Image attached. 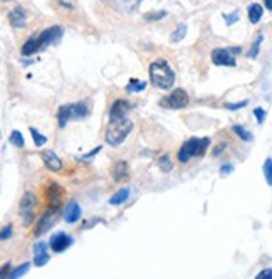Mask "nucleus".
Listing matches in <instances>:
<instances>
[{"mask_svg":"<svg viewBox=\"0 0 272 279\" xmlns=\"http://www.w3.org/2000/svg\"><path fill=\"white\" fill-rule=\"evenodd\" d=\"M151 84L160 89H170L175 84V73L165 59H156L150 66Z\"/></svg>","mask_w":272,"mask_h":279,"instance_id":"nucleus-1","label":"nucleus"},{"mask_svg":"<svg viewBox=\"0 0 272 279\" xmlns=\"http://www.w3.org/2000/svg\"><path fill=\"white\" fill-rule=\"evenodd\" d=\"M131 128H133L131 119L126 116L109 119V124L106 128V143L111 147L121 145V143L126 140L128 134H130Z\"/></svg>","mask_w":272,"mask_h":279,"instance_id":"nucleus-2","label":"nucleus"},{"mask_svg":"<svg viewBox=\"0 0 272 279\" xmlns=\"http://www.w3.org/2000/svg\"><path fill=\"white\" fill-rule=\"evenodd\" d=\"M91 113V104L88 101H79V103L68 104V106L59 108V113H57V121H59V126L64 128L69 121H81Z\"/></svg>","mask_w":272,"mask_h":279,"instance_id":"nucleus-3","label":"nucleus"},{"mask_svg":"<svg viewBox=\"0 0 272 279\" xmlns=\"http://www.w3.org/2000/svg\"><path fill=\"white\" fill-rule=\"evenodd\" d=\"M208 145H210L208 138H190V140H187V142H185L178 150V162L187 163L195 157L205 155Z\"/></svg>","mask_w":272,"mask_h":279,"instance_id":"nucleus-4","label":"nucleus"},{"mask_svg":"<svg viewBox=\"0 0 272 279\" xmlns=\"http://www.w3.org/2000/svg\"><path fill=\"white\" fill-rule=\"evenodd\" d=\"M240 52V47H217L212 52V61L215 66H235V54Z\"/></svg>","mask_w":272,"mask_h":279,"instance_id":"nucleus-5","label":"nucleus"},{"mask_svg":"<svg viewBox=\"0 0 272 279\" xmlns=\"http://www.w3.org/2000/svg\"><path fill=\"white\" fill-rule=\"evenodd\" d=\"M188 94L185 89H175L171 91L168 96H163V98L160 99V106L161 108H168V109H180V108H185L188 104Z\"/></svg>","mask_w":272,"mask_h":279,"instance_id":"nucleus-6","label":"nucleus"},{"mask_svg":"<svg viewBox=\"0 0 272 279\" xmlns=\"http://www.w3.org/2000/svg\"><path fill=\"white\" fill-rule=\"evenodd\" d=\"M34 209H36V195L32 192H27L21 200V217L26 225H31L34 220Z\"/></svg>","mask_w":272,"mask_h":279,"instance_id":"nucleus-7","label":"nucleus"},{"mask_svg":"<svg viewBox=\"0 0 272 279\" xmlns=\"http://www.w3.org/2000/svg\"><path fill=\"white\" fill-rule=\"evenodd\" d=\"M63 27L59 26H52L49 29H46L44 32H41L39 36V44H41V49H44L47 46H52V44H57L61 39H63Z\"/></svg>","mask_w":272,"mask_h":279,"instance_id":"nucleus-8","label":"nucleus"},{"mask_svg":"<svg viewBox=\"0 0 272 279\" xmlns=\"http://www.w3.org/2000/svg\"><path fill=\"white\" fill-rule=\"evenodd\" d=\"M64 189L61 185H57L56 182H47L46 185V200L49 207L52 209H57L61 205V200H63Z\"/></svg>","mask_w":272,"mask_h":279,"instance_id":"nucleus-9","label":"nucleus"},{"mask_svg":"<svg viewBox=\"0 0 272 279\" xmlns=\"http://www.w3.org/2000/svg\"><path fill=\"white\" fill-rule=\"evenodd\" d=\"M113 11L121 14H133L140 9L143 0H104Z\"/></svg>","mask_w":272,"mask_h":279,"instance_id":"nucleus-10","label":"nucleus"},{"mask_svg":"<svg viewBox=\"0 0 272 279\" xmlns=\"http://www.w3.org/2000/svg\"><path fill=\"white\" fill-rule=\"evenodd\" d=\"M71 244H73V239L69 237L68 234L66 232H57L52 235V239H51V242H49V246L52 251H56V252H64L66 249H68Z\"/></svg>","mask_w":272,"mask_h":279,"instance_id":"nucleus-11","label":"nucleus"},{"mask_svg":"<svg viewBox=\"0 0 272 279\" xmlns=\"http://www.w3.org/2000/svg\"><path fill=\"white\" fill-rule=\"evenodd\" d=\"M56 212H57V209H52V207H49V212H46L44 215L41 217L39 220V224H37V227H36V235H41V234H44L47 232L52 225H54V217H56Z\"/></svg>","mask_w":272,"mask_h":279,"instance_id":"nucleus-12","label":"nucleus"},{"mask_svg":"<svg viewBox=\"0 0 272 279\" xmlns=\"http://www.w3.org/2000/svg\"><path fill=\"white\" fill-rule=\"evenodd\" d=\"M26 21H27V14L21 6L14 7L12 11L9 12V22H11L12 27H16V29L26 27Z\"/></svg>","mask_w":272,"mask_h":279,"instance_id":"nucleus-13","label":"nucleus"},{"mask_svg":"<svg viewBox=\"0 0 272 279\" xmlns=\"http://www.w3.org/2000/svg\"><path fill=\"white\" fill-rule=\"evenodd\" d=\"M42 160H44L46 167L49 168L51 172H59L61 168H63V162H61V158L56 155L54 152H42Z\"/></svg>","mask_w":272,"mask_h":279,"instance_id":"nucleus-14","label":"nucleus"},{"mask_svg":"<svg viewBox=\"0 0 272 279\" xmlns=\"http://www.w3.org/2000/svg\"><path fill=\"white\" fill-rule=\"evenodd\" d=\"M47 244L46 242H37L34 247V264L37 267H42L44 264L49 262V254L46 252Z\"/></svg>","mask_w":272,"mask_h":279,"instance_id":"nucleus-15","label":"nucleus"},{"mask_svg":"<svg viewBox=\"0 0 272 279\" xmlns=\"http://www.w3.org/2000/svg\"><path fill=\"white\" fill-rule=\"evenodd\" d=\"M130 108H131V104L128 103V101H125V99H118V101H114L113 106H111V109H109V119L125 116L126 111H128V109H130Z\"/></svg>","mask_w":272,"mask_h":279,"instance_id":"nucleus-16","label":"nucleus"},{"mask_svg":"<svg viewBox=\"0 0 272 279\" xmlns=\"http://www.w3.org/2000/svg\"><path fill=\"white\" fill-rule=\"evenodd\" d=\"M111 175L116 182H123L128 179L130 175V167H128L126 162H116L111 168Z\"/></svg>","mask_w":272,"mask_h":279,"instance_id":"nucleus-17","label":"nucleus"},{"mask_svg":"<svg viewBox=\"0 0 272 279\" xmlns=\"http://www.w3.org/2000/svg\"><path fill=\"white\" fill-rule=\"evenodd\" d=\"M64 220L68 224H74L78 222V220L81 219V207L76 204V202H71V204H68V207L64 209Z\"/></svg>","mask_w":272,"mask_h":279,"instance_id":"nucleus-18","label":"nucleus"},{"mask_svg":"<svg viewBox=\"0 0 272 279\" xmlns=\"http://www.w3.org/2000/svg\"><path fill=\"white\" fill-rule=\"evenodd\" d=\"M41 51V44H39V37H31L26 44L22 46V54L24 56H32L34 52Z\"/></svg>","mask_w":272,"mask_h":279,"instance_id":"nucleus-19","label":"nucleus"},{"mask_svg":"<svg viewBox=\"0 0 272 279\" xmlns=\"http://www.w3.org/2000/svg\"><path fill=\"white\" fill-rule=\"evenodd\" d=\"M247 14H249L250 24H257V22L260 21L262 14H264V9H262L259 4H250L249 9H247Z\"/></svg>","mask_w":272,"mask_h":279,"instance_id":"nucleus-20","label":"nucleus"},{"mask_svg":"<svg viewBox=\"0 0 272 279\" xmlns=\"http://www.w3.org/2000/svg\"><path fill=\"white\" fill-rule=\"evenodd\" d=\"M128 197H130V189H121L119 192H116L111 199H109V204L111 205H121L128 200Z\"/></svg>","mask_w":272,"mask_h":279,"instance_id":"nucleus-21","label":"nucleus"},{"mask_svg":"<svg viewBox=\"0 0 272 279\" xmlns=\"http://www.w3.org/2000/svg\"><path fill=\"white\" fill-rule=\"evenodd\" d=\"M185 34H187V26H185V24H178V27H176L175 31L171 32L170 41L171 42H180L185 37Z\"/></svg>","mask_w":272,"mask_h":279,"instance_id":"nucleus-22","label":"nucleus"},{"mask_svg":"<svg viewBox=\"0 0 272 279\" xmlns=\"http://www.w3.org/2000/svg\"><path fill=\"white\" fill-rule=\"evenodd\" d=\"M146 88V83L145 81H138V79H131L130 83L126 86V91L128 93H140Z\"/></svg>","mask_w":272,"mask_h":279,"instance_id":"nucleus-23","label":"nucleus"},{"mask_svg":"<svg viewBox=\"0 0 272 279\" xmlns=\"http://www.w3.org/2000/svg\"><path fill=\"white\" fill-rule=\"evenodd\" d=\"M9 142L12 143L14 147L17 148H22L24 145H26V142H24V136L21 131H17V129H14V131L11 133V136H9Z\"/></svg>","mask_w":272,"mask_h":279,"instance_id":"nucleus-24","label":"nucleus"},{"mask_svg":"<svg viewBox=\"0 0 272 279\" xmlns=\"http://www.w3.org/2000/svg\"><path fill=\"white\" fill-rule=\"evenodd\" d=\"M233 133L238 134L244 142H250L252 140V133H249L244 126H240V124H235V126H233Z\"/></svg>","mask_w":272,"mask_h":279,"instance_id":"nucleus-25","label":"nucleus"},{"mask_svg":"<svg viewBox=\"0 0 272 279\" xmlns=\"http://www.w3.org/2000/svg\"><path fill=\"white\" fill-rule=\"evenodd\" d=\"M158 167L163 170L165 173H168L171 172V168H173V165H171V160H170V157L168 155H163V157H160L158 158Z\"/></svg>","mask_w":272,"mask_h":279,"instance_id":"nucleus-26","label":"nucleus"},{"mask_svg":"<svg viewBox=\"0 0 272 279\" xmlns=\"http://www.w3.org/2000/svg\"><path fill=\"white\" fill-rule=\"evenodd\" d=\"M262 39H264V36H262V34H257V39L254 42V46H252V49L249 51V54H247V56L250 57V59H255L257 54H259V47H260Z\"/></svg>","mask_w":272,"mask_h":279,"instance_id":"nucleus-27","label":"nucleus"},{"mask_svg":"<svg viewBox=\"0 0 272 279\" xmlns=\"http://www.w3.org/2000/svg\"><path fill=\"white\" fill-rule=\"evenodd\" d=\"M31 134H32V138H34L36 147H42L47 142V138L44 136V134H41L39 129H36V128H31Z\"/></svg>","mask_w":272,"mask_h":279,"instance_id":"nucleus-28","label":"nucleus"},{"mask_svg":"<svg viewBox=\"0 0 272 279\" xmlns=\"http://www.w3.org/2000/svg\"><path fill=\"white\" fill-rule=\"evenodd\" d=\"M264 177H265L267 184L272 187V158H267L264 163Z\"/></svg>","mask_w":272,"mask_h":279,"instance_id":"nucleus-29","label":"nucleus"},{"mask_svg":"<svg viewBox=\"0 0 272 279\" xmlns=\"http://www.w3.org/2000/svg\"><path fill=\"white\" fill-rule=\"evenodd\" d=\"M223 19H225L227 26H232L233 22L238 21V11H235L233 14H223Z\"/></svg>","mask_w":272,"mask_h":279,"instance_id":"nucleus-30","label":"nucleus"},{"mask_svg":"<svg viewBox=\"0 0 272 279\" xmlns=\"http://www.w3.org/2000/svg\"><path fill=\"white\" fill-rule=\"evenodd\" d=\"M29 269H31V266H29V264H24V266H21V267H17L16 271H14L12 274H11V277H19V276H24V274H26Z\"/></svg>","mask_w":272,"mask_h":279,"instance_id":"nucleus-31","label":"nucleus"},{"mask_svg":"<svg viewBox=\"0 0 272 279\" xmlns=\"http://www.w3.org/2000/svg\"><path fill=\"white\" fill-rule=\"evenodd\" d=\"M254 114L257 116V121H259V124L264 123V119H265V111L262 108H255L254 109Z\"/></svg>","mask_w":272,"mask_h":279,"instance_id":"nucleus-32","label":"nucleus"},{"mask_svg":"<svg viewBox=\"0 0 272 279\" xmlns=\"http://www.w3.org/2000/svg\"><path fill=\"white\" fill-rule=\"evenodd\" d=\"M257 279H272V269H264L257 274Z\"/></svg>","mask_w":272,"mask_h":279,"instance_id":"nucleus-33","label":"nucleus"},{"mask_svg":"<svg viewBox=\"0 0 272 279\" xmlns=\"http://www.w3.org/2000/svg\"><path fill=\"white\" fill-rule=\"evenodd\" d=\"M247 103H249V101H240V103H237V104H225V108L227 109H240V108H245Z\"/></svg>","mask_w":272,"mask_h":279,"instance_id":"nucleus-34","label":"nucleus"},{"mask_svg":"<svg viewBox=\"0 0 272 279\" xmlns=\"http://www.w3.org/2000/svg\"><path fill=\"white\" fill-rule=\"evenodd\" d=\"M166 16V12H160V14H148L146 16V21H153V19H156V21H158V19H163Z\"/></svg>","mask_w":272,"mask_h":279,"instance_id":"nucleus-35","label":"nucleus"},{"mask_svg":"<svg viewBox=\"0 0 272 279\" xmlns=\"http://www.w3.org/2000/svg\"><path fill=\"white\" fill-rule=\"evenodd\" d=\"M11 235H12V227L9 225V227H6V229L2 230V240H7L9 237H11Z\"/></svg>","mask_w":272,"mask_h":279,"instance_id":"nucleus-36","label":"nucleus"},{"mask_svg":"<svg viewBox=\"0 0 272 279\" xmlns=\"http://www.w3.org/2000/svg\"><path fill=\"white\" fill-rule=\"evenodd\" d=\"M99 150H101V147L94 148V150H93V152H91V153H88V155H83V158H84V160H89V158H93V155H96V153H98Z\"/></svg>","mask_w":272,"mask_h":279,"instance_id":"nucleus-37","label":"nucleus"},{"mask_svg":"<svg viewBox=\"0 0 272 279\" xmlns=\"http://www.w3.org/2000/svg\"><path fill=\"white\" fill-rule=\"evenodd\" d=\"M11 271V264H4V267H2V277H7V272Z\"/></svg>","mask_w":272,"mask_h":279,"instance_id":"nucleus-38","label":"nucleus"},{"mask_svg":"<svg viewBox=\"0 0 272 279\" xmlns=\"http://www.w3.org/2000/svg\"><path fill=\"white\" fill-rule=\"evenodd\" d=\"M232 165H225V167H222V175H228V173L232 172Z\"/></svg>","mask_w":272,"mask_h":279,"instance_id":"nucleus-39","label":"nucleus"},{"mask_svg":"<svg viewBox=\"0 0 272 279\" xmlns=\"http://www.w3.org/2000/svg\"><path fill=\"white\" fill-rule=\"evenodd\" d=\"M264 4H265L267 11H272V0H264Z\"/></svg>","mask_w":272,"mask_h":279,"instance_id":"nucleus-40","label":"nucleus"}]
</instances>
